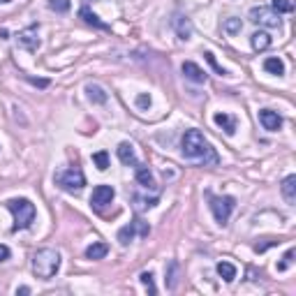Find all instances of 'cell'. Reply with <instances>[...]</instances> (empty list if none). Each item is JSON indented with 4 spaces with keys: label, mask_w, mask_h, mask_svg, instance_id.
I'll use <instances>...</instances> for the list:
<instances>
[{
    "label": "cell",
    "mask_w": 296,
    "mask_h": 296,
    "mask_svg": "<svg viewBox=\"0 0 296 296\" xmlns=\"http://www.w3.org/2000/svg\"><path fill=\"white\" fill-rule=\"evenodd\" d=\"M183 157L188 160H199L204 165H218V153L213 151V146L206 141V136L199 130H188L183 134Z\"/></svg>",
    "instance_id": "cell-1"
},
{
    "label": "cell",
    "mask_w": 296,
    "mask_h": 296,
    "mask_svg": "<svg viewBox=\"0 0 296 296\" xmlns=\"http://www.w3.org/2000/svg\"><path fill=\"white\" fill-rule=\"evenodd\" d=\"M60 268V255L51 248H42L33 255V273L42 280H51Z\"/></svg>",
    "instance_id": "cell-2"
},
{
    "label": "cell",
    "mask_w": 296,
    "mask_h": 296,
    "mask_svg": "<svg viewBox=\"0 0 296 296\" xmlns=\"http://www.w3.org/2000/svg\"><path fill=\"white\" fill-rule=\"evenodd\" d=\"M5 206L12 211V215H14V229L19 232V229H28L30 224L35 222V204L30 199H26V197H16V199H7Z\"/></svg>",
    "instance_id": "cell-3"
},
{
    "label": "cell",
    "mask_w": 296,
    "mask_h": 296,
    "mask_svg": "<svg viewBox=\"0 0 296 296\" xmlns=\"http://www.w3.org/2000/svg\"><path fill=\"white\" fill-rule=\"evenodd\" d=\"M56 183L65 190V192H81L83 185H86V176L79 167H72V169H65L60 174H56Z\"/></svg>",
    "instance_id": "cell-4"
},
{
    "label": "cell",
    "mask_w": 296,
    "mask_h": 296,
    "mask_svg": "<svg viewBox=\"0 0 296 296\" xmlns=\"http://www.w3.org/2000/svg\"><path fill=\"white\" fill-rule=\"evenodd\" d=\"M236 209V199L234 197H211V211H213V218L218 224H227L232 211Z\"/></svg>",
    "instance_id": "cell-5"
},
{
    "label": "cell",
    "mask_w": 296,
    "mask_h": 296,
    "mask_svg": "<svg viewBox=\"0 0 296 296\" xmlns=\"http://www.w3.org/2000/svg\"><path fill=\"white\" fill-rule=\"evenodd\" d=\"M250 21L257 26H264V28H280V14H276L268 7H253L250 10Z\"/></svg>",
    "instance_id": "cell-6"
},
{
    "label": "cell",
    "mask_w": 296,
    "mask_h": 296,
    "mask_svg": "<svg viewBox=\"0 0 296 296\" xmlns=\"http://www.w3.org/2000/svg\"><path fill=\"white\" fill-rule=\"evenodd\" d=\"M16 44H19L21 49H26V51H37L39 49V35H37V26H28L26 30H21L19 35H16Z\"/></svg>",
    "instance_id": "cell-7"
},
{
    "label": "cell",
    "mask_w": 296,
    "mask_h": 296,
    "mask_svg": "<svg viewBox=\"0 0 296 296\" xmlns=\"http://www.w3.org/2000/svg\"><path fill=\"white\" fill-rule=\"evenodd\" d=\"M113 197H116V192H113L111 185H97L90 194V204L93 209H104L107 204L113 201Z\"/></svg>",
    "instance_id": "cell-8"
},
{
    "label": "cell",
    "mask_w": 296,
    "mask_h": 296,
    "mask_svg": "<svg viewBox=\"0 0 296 296\" xmlns=\"http://www.w3.org/2000/svg\"><path fill=\"white\" fill-rule=\"evenodd\" d=\"M259 123L264 125V130H268V132H278L282 127V118L278 116L276 111H271V109H259Z\"/></svg>",
    "instance_id": "cell-9"
},
{
    "label": "cell",
    "mask_w": 296,
    "mask_h": 296,
    "mask_svg": "<svg viewBox=\"0 0 296 296\" xmlns=\"http://www.w3.org/2000/svg\"><path fill=\"white\" fill-rule=\"evenodd\" d=\"M180 70H183L185 79H190V81H194V83H204L206 81V72L197 63H192V60H185V63L180 65Z\"/></svg>",
    "instance_id": "cell-10"
},
{
    "label": "cell",
    "mask_w": 296,
    "mask_h": 296,
    "mask_svg": "<svg viewBox=\"0 0 296 296\" xmlns=\"http://www.w3.org/2000/svg\"><path fill=\"white\" fill-rule=\"evenodd\" d=\"M116 153H118V160H121L123 165H132V167L136 165V153H134V146H132L130 141H121Z\"/></svg>",
    "instance_id": "cell-11"
},
{
    "label": "cell",
    "mask_w": 296,
    "mask_h": 296,
    "mask_svg": "<svg viewBox=\"0 0 296 296\" xmlns=\"http://www.w3.org/2000/svg\"><path fill=\"white\" fill-rule=\"evenodd\" d=\"M134 167H136V183H139L141 188H146V190H155L157 185H155V178H153L151 169L144 167V165H139V162H136Z\"/></svg>",
    "instance_id": "cell-12"
},
{
    "label": "cell",
    "mask_w": 296,
    "mask_h": 296,
    "mask_svg": "<svg viewBox=\"0 0 296 296\" xmlns=\"http://www.w3.org/2000/svg\"><path fill=\"white\" fill-rule=\"evenodd\" d=\"M213 123H215L218 127H222L227 136H234V134H236V121H234V116H229V113H215V116H213Z\"/></svg>",
    "instance_id": "cell-13"
},
{
    "label": "cell",
    "mask_w": 296,
    "mask_h": 296,
    "mask_svg": "<svg viewBox=\"0 0 296 296\" xmlns=\"http://www.w3.org/2000/svg\"><path fill=\"white\" fill-rule=\"evenodd\" d=\"M86 95H88V100L95 102V104H107V100H109V93L104 90L102 86H97V83H88Z\"/></svg>",
    "instance_id": "cell-14"
},
{
    "label": "cell",
    "mask_w": 296,
    "mask_h": 296,
    "mask_svg": "<svg viewBox=\"0 0 296 296\" xmlns=\"http://www.w3.org/2000/svg\"><path fill=\"white\" fill-rule=\"evenodd\" d=\"M280 190H282V197L287 199V204H294L296 201V176H291V174L285 176Z\"/></svg>",
    "instance_id": "cell-15"
},
{
    "label": "cell",
    "mask_w": 296,
    "mask_h": 296,
    "mask_svg": "<svg viewBox=\"0 0 296 296\" xmlns=\"http://www.w3.org/2000/svg\"><path fill=\"white\" fill-rule=\"evenodd\" d=\"M176 35H178V39H183V42H188V39L192 37V24H190L188 16H176Z\"/></svg>",
    "instance_id": "cell-16"
},
{
    "label": "cell",
    "mask_w": 296,
    "mask_h": 296,
    "mask_svg": "<svg viewBox=\"0 0 296 296\" xmlns=\"http://www.w3.org/2000/svg\"><path fill=\"white\" fill-rule=\"evenodd\" d=\"M250 42H253V49H255V51H266V49L271 47V35L264 33V30H257V33H253Z\"/></svg>",
    "instance_id": "cell-17"
},
{
    "label": "cell",
    "mask_w": 296,
    "mask_h": 296,
    "mask_svg": "<svg viewBox=\"0 0 296 296\" xmlns=\"http://www.w3.org/2000/svg\"><path fill=\"white\" fill-rule=\"evenodd\" d=\"M79 14H81V19L86 21L88 26H95V28H100V30H111V28H109V24L100 21V16H97L95 12H90L88 7H81V12H79Z\"/></svg>",
    "instance_id": "cell-18"
},
{
    "label": "cell",
    "mask_w": 296,
    "mask_h": 296,
    "mask_svg": "<svg viewBox=\"0 0 296 296\" xmlns=\"http://www.w3.org/2000/svg\"><path fill=\"white\" fill-rule=\"evenodd\" d=\"M215 271H218V276L224 282H234V278H236V266L232 262H218L215 264Z\"/></svg>",
    "instance_id": "cell-19"
},
{
    "label": "cell",
    "mask_w": 296,
    "mask_h": 296,
    "mask_svg": "<svg viewBox=\"0 0 296 296\" xmlns=\"http://www.w3.org/2000/svg\"><path fill=\"white\" fill-rule=\"evenodd\" d=\"M107 253H109L107 243L97 241V243H93V245L86 248V259H102V257H107Z\"/></svg>",
    "instance_id": "cell-20"
},
{
    "label": "cell",
    "mask_w": 296,
    "mask_h": 296,
    "mask_svg": "<svg viewBox=\"0 0 296 296\" xmlns=\"http://www.w3.org/2000/svg\"><path fill=\"white\" fill-rule=\"evenodd\" d=\"M264 70H266L268 74H276V77H282V74H285V63H282L280 58H276V56H271V58L264 60Z\"/></svg>",
    "instance_id": "cell-21"
},
{
    "label": "cell",
    "mask_w": 296,
    "mask_h": 296,
    "mask_svg": "<svg viewBox=\"0 0 296 296\" xmlns=\"http://www.w3.org/2000/svg\"><path fill=\"white\" fill-rule=\"evenodd\" d=\"M136 236V229H134V224H125V227H121V232H118V243L121 245H130L132 243V238Z\"/></svg>",
    "instance_id": "cell-22"
},
{
    "label": "cell",
    "mask_w": 296,
    "mask_h": 296,
    "mask_svg": "<svg viewBox=\"0 0 296 296\" xmlns=\"http://www.w3.org/2000/svg\"><path fill=\"white\" fill-rule=\"evenodd\" d=\"M271 10L276 14H291L294 12V3L291 0H271Z\"/></svg>",
    "instance_id": "cell-23"
},
{
    "label": "cell",
    "mask_w": 296,
    "mask_h": 296,
    "mask_svg": "<svg viewBox=\"0 0 296 296\" xmlns=\"http://www.w3.org/2000/svg\"><path fill=\"white\" fill-rule=\"evenodd\" d=\"M93 162H95V167H97L100 171H107V169H109V153H107V151L93 153Z\"/></svg>",
    "instance_id": "cell-24"
},
{
    "label": "cell",
    "mask_w": 296,
    "mask_h": 296,
    "mask_svg": "<svg viewBox=\"0 0 296 296\" xmlns=\"http://www.w3.org/2000/svg\"><path fill=\"white\" fill-rule=\"evenodd\" d=\"M176 271H178V264L176 262L167 264V278H165L167 289H176Z\"/></svg>",
    "instance_id": "cell-25"
},
{
    "label": "cell",
    "mask_w": 296,
    "mask_h": 296,
    "mask_svg": "<svg viewBox=\"0 0 296 296\" xmlns=\"http://www.w3.org/2000/svg\"><path fill=\"white\" fill-rule=\"evenodd\" d=\"M241 28H243V24H241V19H236V16H232V19H227L222 24V30H224V33H229V35H238V33H241Z\"/></svg>",
    "instance_id": "cell-26"
},
{
    "label": "cell",
    "mask_w": 296,
    "mask_h": 296,
    "mask_svg": "<svg viewBox=\"0 0 296 296\" xmlns=\"http://www.w3.org/2000/svg\"><path fill=\"white\" fill-rule=\"evenodd\" d=\"M70 7H72V3H70V0H49V10L58 12V14L70 12Z\"/></svg>",
    "instance_id": "cell-27"
},
{
    "label": "cell",
    "mask_w": 296,
    "mask_h": 296,
    "mask_svg": "<svg viewBox=\"0 0 296 296\" xmlns=\"http://www.w3.org/2000/svg\"><path fill=\"white\" fill-rule=\"evenodd\" d=\"M204 58H206V63H209L211 67H213L215 72L220 74V77H224V74H227V70H224L222 65L218 63V60H215V54H213V51H204Z\"/></svg>",
    "instance_id": "cell-28"
},
{
    "label": "cell",
    "mask_w": 296,
    "mask_h": 296,
    "mask_svg": "<svg viewBox=\"0 0 296 296\" xmlns=\"http://www.w3.org/2000/svg\"><path fill=\"white\" fill-rule=\"evenodd\" d=\"M139 280H141V285H144L146 289L151 291V294H157V287H155V282H153V273L151 271H144L139 276Z\"/></svg>",
    "instance_id": "cell-29"
},
{
    "label": "cell",
    "mask_w": 296,
    "mask_h": 296,
    "mask_svg": "<svg viewBox=\"0 0 296 296\" xmlns=\"http://www.w3.org/2000/svg\"><path fill=\"white\" fill-rule=\"evenodd\" d=\"M134 201H139L136 204V209H155L157 206V197H153V199H144V197H139V194H134Z\"/></svg>",
    "instance_id": "cell-30"
},
{
    "label": "cell",
    "mask_w": 296,
    "mask_h": 296,
    "mask_svg": "<svg viewBox=\"0 0 296 296\" xmlns=\"http://www.w3.org/2000/svg\"><path fill=\"white\" fill-rule=\"evenodd\" d=\"M132 224H134V229H136V234H139V236H148V234H151V227H148V224H146L141 218H134V220H132Z\"/></svg>",
    "instance_id": "cell-31"
},
{
    "label": "cell",
    "mask_w": 296,
    "mask_h": 296,
    "mask_svg": "<svg viewBox=\"0 0 296 296\" xmlns=\"http://www.w3.org/2000/svg\"><path fill=\"white\" fill-rule=\"evenodd\" d=\"M291 262H294V248H289L285 253V257H282V262L278 264V271H287V268L291 266Z\"/></svg>",
    "instance_id": "cell-32"
},
{
    "label": "cell",
    "mask_w": 296,
    "mask_h": 296,
    "mask_svg": "<svg viewBox=\"0 0 296 296\" xmlns=\"http://www.w3.org/2000/svg\"><path fill=\"white\" fill-rule=\"evenodd\" d=\"M136 107H139V109H148V107H151V95H148V93H141V95H136Z\"/></svg>",
    "instance_id": "cell-33"
},
{
    "label": "cell",
    "mask_w": 296,
    "mask_h": 296,
    "mask_svg": "<svg viewBox=\"0 0 296 296\" xmlns=\"http://www.w3.org/2000/svg\"><path fill=\"white\" fill-rule=\"evenodd\" d=\"M26 79H28L33 86H37V88H47L49 86V79H33V77H26Z\"/></svg>",
    "instance_id": "cell-34"
},
{
    "label": "cell",
    "mask_w": 296,
    "mask_h": 296,
    "mask_svg": "<svg viewBox=\"0 0 296 296\" xmlns=\"http://www.w3.org/2000/svg\"><path fill=\"white\" fill-rule=\"evenodd\" d=\"M10 255H12V250L7 248V245H3V243H0V262H7V259H10Z\"/></svg>",
    "instance_id": "cell-35"
},
{
    "label": "cell",
    "mask_w": 296,
    "mask_h": 296,
    "mask_svg": "<svg viewBox=\"0 0 296 296\" xmlns=\"http://www.w3.org/2000/svg\"><path fill=\"white\" fill-rule=\"evenodd\" d=\"M19 294H21V296L30 294V287H26V285H24V287H16V296H19Z\"/></svg>",
    "instance_id": "cell-36"
},
{
    "label": "cell",
    "mask_w": 296,
    "mask_h": 296,
    "mask_svg": "<svg viewBox=\"0 0 296 296\" xmlns=\"http://www.w3.org/2000/svg\"><path fill=\"white\" fill-rule=\"evenodd\" d=\"M0 39H10V33H7V30H5V28L0 30Z\"/></svg>",
    "instance_id": "cell-37"
},
{
    "label": "cell",
    "mask_w": 296,
    "mask_h": 296,
    "mask_svg": "<svg viewBox=\"0 0 296 296\" xmlns=\"http://www.w3.org/2000/svg\"><path fill=\"white\" fill-rule=\"evenodd\" d=\"M5 3H12V0H0V5H5Z\"/></svg>",
    "instance_id": "cell-38"
},
{
    "label": "cell",
    "mask_w": 296,
    "mask_h": 296,
    "mask_svg": "<svg viewBox=\"0 0 296 296\" xmlns=\"http://www.w3.org/2000/svg\"><path fill=\"white\" fill-rule=\"evenodd\" d=\"M86 3H90V0H86Z\"/></svg>",
    "instance_id": "cell-39"
}]
</instances>
